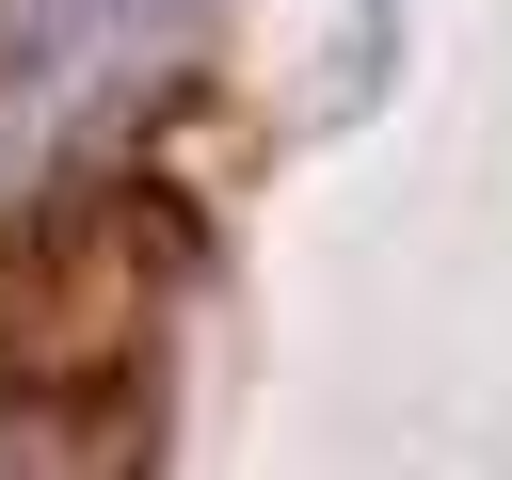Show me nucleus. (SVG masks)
<instances>
[{
    "instance_id": "f257e3e1",
    "label": "nucleus",
    "mask_w": 512,
    "mask_h": 480,
    "mask_svg": "<svg viewBox=\"0 0 512 480\" xmlns=\"http://www.w3.org/2000/svg\"><path fill=\"white\" fill-rule=\"evenodd\" d=\"M192 32L208 0H0V224L80 208L192 80Z\"/></svg>"
}]
</instances>
